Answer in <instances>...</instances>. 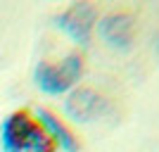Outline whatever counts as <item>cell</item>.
Masks as SVG:
<instances>
[{
    "label": "cell",
    "instance_id": "7a4b0ae2",
    "mask_svg": "<svg viewBox=\"0 0 159 152\" xmlns=\"http://www.w3.org/2000/svg\"><path fill=\"white\" fill-rule=\"evenodd\" d=\"M81 74H83V60H81V55L69 53L57 64L40 62L33 69V81H36L38 90L45 93V95H64V93H71L76 88Z\"/></svg>",
    "mask_w": 159,
    "mask_h": 152
},
{
    "label": "cell",
    "instance_id": "3957f363",
    "mask_svg": "<svg viewBox=\"0 0 159 152\" xmlns=\"http://www.w3.org/2000/svg\"><path fill=\"white\" fill-rule=\"evenodd\" d=\"M95 19H98V12H95L93 5L76 2V5L66 7L62 14L55 17V26L60 29V31H64L76 45L86 48L90 43V36H93Z\"/></svg>",
    "mask_w": 159,
    "mask_h": 152
},
{
    "label": "cell",
    "instance_id": "277c9868",
    "mask_svg": "<svg viewBox=\"0 0 159 152\" xmlns=\"http://www.w3.org/2000/svg\"><path fill=\"white\" fill-rule=\"evenodd\" d=\"M107 112V100L90 88H74L64 98V114L76 124H93Z\"/></svg>",
    "mask_w": 159,
    "mask_h": 152
},
{
    "label": "cell",
    "instance_id": "6da1fadb",
    "mask_svg": "<svg viewBox=\"0 0 159 152\" xmlns=\"http://www.w3.org/2000/svg\"><path fill=\"white\" fill-rule=\"evenodd\" d=\"M2 152H55V145L40 128V124L26 112H12L0 124Z\"/></svg>",
    "mask_w": 159,
    "mask_h": 152
},
{
    "label": "cell",
    "instance_id": "8992f818",
    "mask_svg": "<svg viewBox=\"0 0 159 152\" xmlns=\"http://www.w3.org/2000/svg\"><path fill=\"white\" fill-rule=\"evenodd\" d=\"M33 119L40 124V128L45 131V136L50 138V143L55 145V150H62V152H79V140L64 124H62L52 112H48L43 107L36 109Z\"/></svg>",
    "mask_w": 159,
    "mask_h": 152
},
{
    "label": "cell",
    "instance_id": "5b68a950",
    "mask_svg": "<svg viewBox=\"0 0 159 152\" xmlns=\"http://www.w3.org/2000/svg\"><path fill=\"white\" fill-rule=\"evenodd\" d=\"M98 36L109 50L128 53L133 48V17L126 12L107 14L98 21Z\"/></svg>",
    "mask_w": 159,
    "mask_h": 152
}]
</instances>
